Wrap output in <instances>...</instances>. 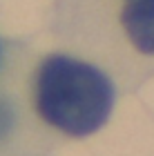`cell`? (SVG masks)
Instances as JSON below:
<instances>
[{"label":"cell","instance_id":"6da1fadb","mask_svg":"<svg viewBox=\"0 0 154 156\" xmlns=\"http://www.w3.org/2000/svg\"><path fill=\"white\" fill-rule=\"evenodd\" d=\"M114 89L109 78L87 62L49 56L38 69L36 109L45 123L69 136H89L107 123Z\"/></svg>","mask_w":154,"mask_h":156},{"label":"cell","instance_id":"7a4b0ae2","mask_svg":"<svg viewBox=\"0 0 154 156\" xmlns=\"http://www.w3.org/2000/svg\"><path fill=\"white\" fill-rule=\"evenodd\" d=\"M121 25L138 51L154 56V0H127Z\"/></svg>","mask_w":154,"mask_h":156}]
</instances>
